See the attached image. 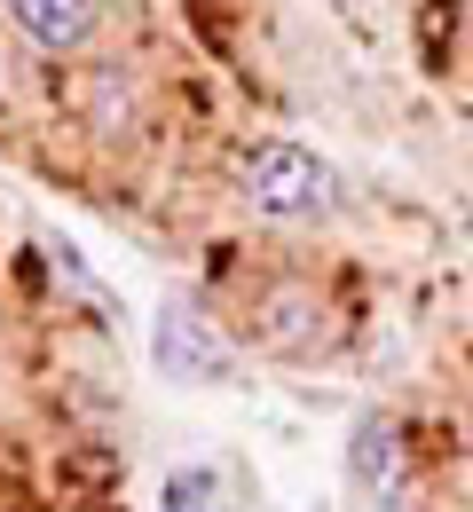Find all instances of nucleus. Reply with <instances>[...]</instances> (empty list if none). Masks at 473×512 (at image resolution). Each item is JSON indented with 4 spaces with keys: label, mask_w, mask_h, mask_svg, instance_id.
Returning <instances> with one entry per match:
<instances>
[{
    "label": "nucleus",
    "mask_w": 473,
    "mask_h": 512,
    "mask_svg": "<svg viewBox=\"0 0 473 512\" xmlns=\"http://www.w3.org/2000/svg\"><path fill=\"white\" fill-rule=\"evenodd\" d=\"M8 16L40 40V48H79L103 16V0H8Z\"/></svg>",
    "instance_id": "20e7f679"
},
{
    "label": "nucleus",
    "mask_w": 473,
    "mask_h": 512,
    "mask_svg": "<svg viewBox=\"0 0 473 512\" xmlns=\"http://www.w3.org/2000/svg\"><path fill=\"white\" fill-rule=\"evenodd\" d=\"M56 276H64L71 292H87V300H103V284H95V276L79 268V253H71V245H56Z\"/></svg>",
    "instance_id": "423d86ee"
},
{
    "label": "nucleus",
    "mask_w": 473,
    "mask_h": 512,
    "mask_svg": "<svg viewBox=\"0 0 473 512\" xmlns=\"http://www.w3.org/2000/svg\"><path fill=\"white\" fill-rule=\"evenodd\" d=\"M245 205L269 221H324L339 205V174L300 142H261L245 158Z\"/></svg>",
    "instance_id": "f257e3e1"
},
{
    "label": "nucleus",
    "mask_w": 473,
    "mask_h": 512,
    "mask_svg": "<svg viewBox=\"0 0 473 512\" xmlns=\"http://www.w3.org/2000/svg\"><path fill=\"white\" fill-rule=\"evenodd\" d=\"M166 512H229V473L221 465H174L166 473Z\"/></svg>",
    "instance_id": "39448f33"
},
{
    "label": "nucleus",
    "mask_w": 473,
    "mask_h": 512,
    "mask_svg": "<svg viewBox=\"0 0 473 512\" xmlns=\"http://www.w3.org/2000/svg\"><path fill=\"white\" fill-rule=\"evenodd\" d=\"M347 481L371 512H410V449L395 418H355L347 426Z\"/></svg>",
    "instance_id": "7ed1b4c3"
},
{
    "label": "nucleus",
    "mask_w": 473,
    "mask_h": 512,
    "mask_svg": "<svg viewBox=\"0 0 473 512\" xmlns=\"http://www.w3.org/2000/svg\"><path fill=\"white\" fill-rule=\"evenodd\" d=\"M150 363H158V379H174V386H229L237 379V347L190 300H166L150 316Z\"/></svg>",
    "instance_id": "f03ea898"
}]
</instances>
